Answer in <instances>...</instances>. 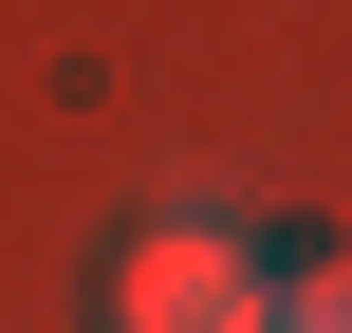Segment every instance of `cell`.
Segmentation results:
<instances>
[{"label":"cell","mask_w":352,"mask_h":333,"mask_svg":"<svg viewBox=\"0 0 352 333\" xmlns=\"http://www.w3.org/2000/svg\"><path fill=\"white\" fill-rule=\"evenodd\" d=\"M111 333H278V278H260V241L223 222V185H186V204L111 260Z\"/></svg>","instance_id":"obj_1"},{"label":"cell","mask_w":352,"mask_h":333,"mask_svg":"<svg viewBox=\"0 0 352 333\" xmlns=\"http://www.w3.org/2000/svg\"><path fill=\"white\" fill-rule=\"evenodd\" d=\"M278 333H352V260H297L278 278Z\"/></svg>","instance_id":"obj_2"}]
</instances>
